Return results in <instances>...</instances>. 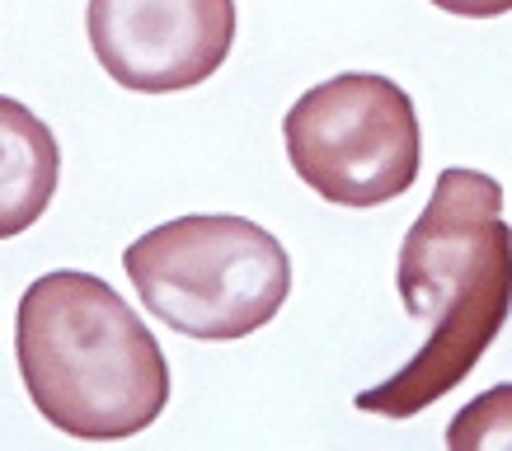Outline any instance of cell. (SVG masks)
<instances>
[{
    "instance_id": "1",
    "label": "cell",
    "mask_w": 512,
    "mask_h": 451,
    "mask_svg": "<svg viewBox=\"0 0 512 451\" xmlns=\"http://www.w3.org/2000/svg\"><path fill=\"white\" fill-rule=\"evenodd\" d=\"M395 292L428 343L400 372L357 390V409L376 419H414L461 386L512 315V226L503 188L480 170H442L433 198L400 245Z\"/></svg>"
},
{
    "instance_id": "2",
    "label": "cell",
    "mask_w": 512,
    "mask_h": 451,
    "mask_svg": "<svg viewBox=\"0 0 512 451\" xmlns=\"http://www.w3.org/2000/svg\"><path fill=\"white\" fill-rule=\"evenodd\" d=\"M15 362L33 409L80 442L137 437L170 405L156 334L109 282L80 268L43 273L19 296Z\"/></svg>"
},
{
    "instance_id": "3",
    "label": "cell",
    "mask_w": 512,
    "mask_h": 451,
    "mask_svg": "<svg viewBox=\"0 0 512 451\" xmlns=\"http://www.w3.org/2000/svg\"><path fill=\"white\" fill-rule=\"evenodd\" d=\"M141 306L174 334L231 343L278 320L292 292V264L278 235L245 217H174L123 249Z\"/></svg>"
},
{
    "instance_id": "4",
    "label": "cell",
    "mask_w": 512,
    "mask_h": 451,
    "mask_svg": "<svg viewBox=\"0 0 512 451\" xmlns=\"http://www.w3.org/2000/svg\"><path fill=\"white\" fill-rule=\"evenodd\" d=\"M296 179L334 207H381L414 188L423 132L414 99L390 76L348 71L320 80L282 118Z\"/></svg>"
},
{
    "instance_id": "5",
    "label": "cell",
    "mask_w": 512,
    "mask_h": 451,
    "mask_svg": "<svg viewBox=\"0 0 512 451\" xmlns=\"http://www.w3.org/2000/svg\"><path fill=\"white\" fill-rule=\"evenodd\" d=\"M85 33L123 90L179 94L212 80L235 47V0H90Z\"/></svg>"
},
{
    "instance_id": "6",
    "label": "cell",
    "mask_w": 512,
    "mask_h": 451,
    "mask_svg": "<svg viewBox=\"0 0 512 451\" xmlns=\"http://www.w3.org/2000/svg\"><path fill=\"white\" fill-rule=\"evenodd\" d=\"M62 179L52 127L19 99L0 94V240H15L43 221Z\"/></svg>"
},
{
    "instance_id": "7",
    "label": "cell",
    "mask_w": 512,
    "mask_h": 451,
    "mask_svg": "<svg viewBox=\"0 0 512 451\" xmlns=\"http://www.w3.org/2000/svg\"><path fill=\"white\" fill-rule=\"evenodd\" d=\"M447 451H512V381L480 390L447 423Z\"/></svg>"
},
{
    "instance_id": "8",
    "label": "cell",
    "mask_w": 512,
    "mask_h": 451,
    "mask_svg": "<svg viewBox=\"0 0 512 451\" xmlns=\"http://www.w3.org/2000/svg\"><path fill=\"white\" fill-rule=\"evenodd\" d=\"M437 10H447V15H461V19H498L512 10V0H428Z\"/></svg>"
}]
</instances>
